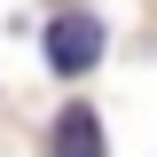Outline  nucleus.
Wrapping results in <instances>:
<instances>
[{"mask_svg": "<svg viewBox=\"0 0 157 157\" xmlns=\"http://www.w3.org/2000/svg\"><path fill=\"white\" fill-rule=\"evenodd\" d=\"M94 55H102V24H94V16H63V24H47V71L78 78V71H94Z\"/></svg>", "mask_w": 157, "mask_h": 157, "instance_id": "obj_1", "label": "nucleus"}, {"mask_svg": "<svg viewBox=\"0 0 157 157\" xmlns=\"http://www.w3.org/2000/svg\"><path fill=\"white\" fill-rule=\"evenodd\" d=\"M47 157H102V126H94V110H86V102H71V110L55 118Z\"/></svg>", "mask_w": 157, "mask_h": 157, "instance_id": "obj_2", "label": "nucleus"}]
</instances>
